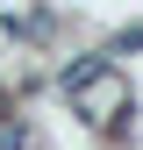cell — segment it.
<instances>
[{
	"label": "cell",
	"mask_w": 143,
	"mask_h": 150,
	"mask_svg": "<svg viewBox=\"0 0 143 150\" xmlns=\"http://www.w3.org/2000/svg\"><path fill=\"white\" fill-rule=\"evenodd\" d=\"M72 100H79V107H86V122H122V107H129V86H122V79H115V71H107V64H100V71H93V79H86L79 93H72Z\"/></svg>",
	"instance_id": "cell-1"
},
{
	"label": "cell",
	"mask_w": 143,
	"mask_h": 150,
	"mask_svg": "<svg viewBox=\"0 0 143 150\" xmlns=\"http://www.w3.org/2000/svg\"><path fill=\"white\" fill-rule=\"evenodd\" d=\"M93 71H100V57H79V64H72V71H64V93H79L86 79H93Z\"/></svg>",
	"instance_id": "cell-2"
},
{
	"label": "cell",
	"mask_w": 143,
	"mask_h": 150,
	"mask_svg": "<svg viewBox=\"0 0 143 150\" xmlns=\"http://www.w3.org/2000/svg\"><path fill=\"white\" fill-rule=\"evenodd\" d=\"M0 150H29V129H22V122H7V129H0Z\"/></svg>",
	"instance_id": "cell-3"
}]
</instances>
